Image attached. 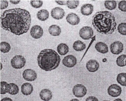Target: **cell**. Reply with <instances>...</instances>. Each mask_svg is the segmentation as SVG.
I'll return each instance as SVG.
<instances>
[{
    "label": "cell",
    "instance_id": "cell-1",
    "mask_svg": "<svg viewBox=\"0 0 126 101\" xmlns=\"http://www.w3.org/2000/svg\"><path fill=\"white\" fill-rule=\"evenodd\" d=\"M1 23L4 30L20 35L29 30L31 24V14L28 11L21 8L6 10L1 16Z\"/></svg>",
    "mask_w": 126,
    "mask_h": 101
},
{
    "label": "cell",
    "instance_id": "cell-2",
    "mask_svg": "<svg viewBox=\"0 0 126 101\" xmlns=\"http://www.w3.org/2000/svg\"><path fill=\"white\" fill-rule=\"evenodd\" d=\"M92 23L95 29L104 35H110L115 31L117 23L113 14L108 11H99L93 17Z\"/></svg>",
    "mask_w": 126,
    "mask_h": 101
},
{
    "label": "cell",
    "instance_id": "cell-3",
    "mask_svg": "<svg viewBox=\"0 0 126 101\" xmlns=\"http://www.w3.org/2000/svg\"><path fill=\"white\" fill-rule=\"evenodd\" d=\"M38 65L46 71H51L59 66L61 58L54 50L46 49L41 51L37 57Z\"/></svg>",
    "mask_w": 126,
    "mask_h": 101
},
{
    "label": "cell",
    "instance_id": "cell-4",
    "mask_svg": "<svg viewBox=\"0 0 126 101\" xmlns=\"http://www.w3.org/2000/svg\"><path fill=\"white\" fill-rule=\"evenodd\" d=\"M11 63L13 68L19 69L24 67L26 63V60L23 56L18 55L15 56L12 59Z\"/></svg>",
    "mask_w": 126,
    "mask_h": 101
},
{
    "label": "cell",
    "instance_id": "cell-5",
    "mask_svg": "<svg viewBox=\"0 0 126 101\" xmlns=\"http://www.w3.org/2000/svg\"><path fill=\"white\" fill-rule=\"evenodd\" d=\"M73 92L75 96L81 98L86 94L87 89L84 85L81 84H77L74 86Z\"/></svg>",
    "mask_w": 126,
    "mask_h": 101
},
{
    "label": "cell",
    "instance_id": "cell-6",
    "mask_svg": "<svg viewBox=\"0 0 126 101\" xmlns=\"http://www.w3.org/2000/svg\"><path fill=\"white\" fill-rule=\"evenodd\" d=\"M80 36L84 40H89L94 35V31L89 26H84L80 30Z\"/></svg>",
    "mask_w": 126,
    "mask_h": 101
},
{
    "label": "cell",
    "instance_id": "cell-7",
    "mask_svg": "<svg viewBox=\"0 0 126 101\" xmlns=\"http://www.w3.org/2000/svg\"><path fill=\"white\" fill-rule=\"evenodd\" d=\"M110 51L114 55H119L124 50V45L119 41H116L110 46Z\"/></svg>",
    "mask_w": 126,
    "mask_h": 101
},
{
    "label": "cell",
    "instance_id": "cell-8",
    "mask_svg": "<svg viewBox=\"0 0 126 101\" xmlns=\"http://www.w3.org/2000/svg\"><path fill=\"white\" fill-rule=\"evenodd\" d=\"M23 77L24 79L28 81H33L37 78L36 72L32 69H25L23 73Z\"/></svg>",
    "mask_w": 126,
    "mask_h": 101
},
{
    "label": "cell",
    "instance_id": "cell-9",
    "mask_svg": "<svg viewBox=\"0 0 126 101\" xmlns=\"http://www.w3.org/2000/svg\"><path fill=\"white\" fill-rule=\"evenodd\" d=\"M121 88L117 84H111L108 89V94L112 97H117L121 95Z\"/></svg>",
    "mask_w": 126,
    "mask_h": 101
},
{
    "label": "cell",
    "instance_id": "cell-10",
    "mask_svg": "<svg viewBox=\"0 0 126 101\" xmlns=\"http://www.w3.org/2000/svg\"><path fill=\"white\" fill-rule=\"evenodd\" d=\"M76 58L72 55H68L64 57L62 60L63 65L68 68H72L77 64Z\"/></svg>",
    "mask_w": 126,
    "mask_h": 101
},
{
    "label": "cell",
    "instance_id": "cell-11",
    "mask_svg": "<svg viewBox=\"0 0 126 101\" xmlns=\"http://www.w3.org/2000/svg\"><path fill=\"white\" fill-rule=\"evenodd\" d=\"M43 33V28L40 26L37 25L33 26L30 31V34L32 37L36 39L41 38Z\"/></svg>",
    "mask_w": 126,
    "mask_h": 101
},
{
    "label": "cell",
    "instance_id": "cell-12",
    "mask_svg": "<svg viewBox=\"0 0 126 101\" xmlns=\"http://www.w3.org/2000/svg\"><path fill=\"white\" fill-rule=\"evenodd\" d=\"M65 14L64 10L59 7L53 8L51 12V17L56 20L62 19L65 16Z\"/></svg>",
    "mask_w": 126,
    "mask_h": 101
},
{
    "label": "cell",
    "instance_id": "cell-13",
    "mask_svg": "<svg viewBox=\"0 0 126 101\" xmlns=\"http://www.w3.org/2000/svg\"><path fill=\"white\" fill-rule=\"evenodd\" d=\"M99 65L98 62L95 60H89L86 64L87 69L90 72H94L97 71L99 68Z\"/></svg>",
    "mask_w": 126,
    "mask_h": 101
},
{
    "label": "cell",
    "instance_id": "cell-14",
    "mask_svg": "<svg viewBox=\"0 0 126 101\" xmlns=\"http://www.w3.org/2000/svg\"><path fill=\"white\" fill-rule=\"evenodd\" d=\"M67 22L72 25H78L80 22V19L78 15L74 13H71L67 15L66 17Z\"/></svg>",
    "mask_w": 126,
    "mask_h": 101
},
{
    "label": "cell",
    "instance_id": "cell-15",
    "mask_svg": "<svg viewBox=\"0 0 126 101\" xmlns=\"http://www.w3.org/2000/svg\"><path fill=\"white\" fill-rule=\"evenodd\" d=\"M32 85L29 83L23 84L21 86V91L23 95L29 96L32 92L33 91Z\"/></svg>",
    "mask_w": 126,
    "mask_h": 101
},
{
    "label": "cell",
    "instance_id": "cell-16",
    "mask_svg": "<svg viewBox=\"0 0 126 101\" xmlns=\"http://www.w3.org/2000/svg\"><path fill=\"white\" fill-rule=\"evenodd\" d=\"M94 11V6L91 4H85L81 8V12L84 16L91 15Z\"/></svg>",
    "mask_w": 126,
    "mask_h": 101
},
{
    "label": "cell",
    "instance_id": "cell-17",
    "mask_svg": "<svg viewBox=\"0 0 126 101\" xmlns=\"http://www.w3.org/2000/svg\"><path fill=\"white\" fill-rule=\"evenodd\" d=\"M39 96L41 99L44 101H49L52 99V92L49 89H44L40 92Z\"/></svg>",
    "mask_w": 126,
    "mask_h": 101
},
{
    "label": "cell",
    "instance_id": "cell-18",
    "mask_svg": "<svg viewBox=\"0 0 126 101\" xmlns=\"http://www.w3.org/2000/svg\"><path fill=\"white\" fill-rule=\"evenodd\" d=\"M95 48L97 51L101 53H106L109 51L108 46L103 42H99L97 43L95 46Z\"/></svg>",
    "mask_w": 126,
    "mask_h": 101
},
{
    "label": "cell",
    "instance_id": "cell-19",
    "mask_svg": "<svg viewBox=\"0 0 126 101\" xmlns=\"http://www.w3.org/2000/svg\"><path fill=\"white\" fill-rule=\"evenodd\" d=\"M49 34L53 36H58L61 33V29L59 26L57 25H52L49 27L48 29Z\"/></svg>",
    "mask_w": 126,
    "mask_h": 101
},
{
    "label": "cell",
    "instance_id": "cell-20",
    "mask_svg": "<svg viewBox=\"0 0 126 101\" xmlns=\"http://www.w3.org/2000/svg\"><path fill=\"white\" fill-rule=\"evenodd\" d=\"M37 17L42 21L46 20L49 17V12L47 10L43 9L39 11L37 14Z\"/></svg>",
    "mask_w": 126,
    "mask_h": 101
},
{
    "label": "cell",
    "instance_id": "cell-21",
    "mask_svg": "<svg viewBox=\"0 0 126 101\" xmlns=\"http://www.w3.org/2000/svg\"><path fill=\"white\" fill-rule=\"evenodd\" d=\"M68 47L65 44L61 43L57 47V51L62 56L65 55L69 52Z\"/></svg>",
    "mask_w": 126,
    "mask_h": 101
},
{
    "label": "cell",
    "instance_id": "cell-22",
    "mask_svg": "<svg viewBox=\"0 0 126 101\" xmlns=\"http://www.w3.org/2000/svg\"><path fill=\"white\" fill-rule=\"evenodd\" d=\"M73 48L76 51H82L86 49V45L83 42L78 40L74 42L73 45Z\"/></svg>",
    "mask_w": 126,
    "mask_h": 101
},
{
    "label": "cell",
    "instance_id": "cell-23",
    "mask_svg": "<svg viewBox=\"0 0 126 101\" xmlns=\"http://www.w3.org/2000/svg\"><path fill=\"white\" fill-rule=\"evenodd\" d=\"M11 89L10 84L5 81L1 82L0 83V90L1 94H5L6 93H9Z\"/></svg>",
    "mask_w": 126,
    "mask_h": 101
},
{
    "label": "cell",
    "instance_id": "cell-24",
    "mask_svg": "<svg viewBox=\"0 0 126 101\" xmlns=\"http://www.w3.org/2000/svg\"><path fill=\"white\" fill-rule=\"evenodd\" d=\"M126 73H121L117 75V81L119 84L123 86H126Z\"/></svg>",
    "mask_w": 126,
    "mask_h": 101
},
{
    "label": "cell",
    "instance_id": "cell-25",
    "mask_svg": "<svg viewBox=\"0 0 126 101\" xmlns=\"http://www.w3.org/2000/svg\"><path fill=\"white\" fill-rule=\"evenodd\" d=\"M104 5L107 9L112 10L116 8V2L115 0H106L104 3Z\"/></svg>",
    "mask_w": 126,
    "mask_h": 101
},
{
    "label": "cell",
    "instance_id": "cell-26",
    "mask_svg": "<svg viewBox=\"0 0 126 101\" xmlns=\"http://www.w3.org/2000/svg\"><path fill=\"white\" fill-rule=\"evenodd\" d=\"M126 56L125 55H122L117 59L116 64L117 66L121 67L126 66Z\"/></svg>",
    "mask_w": 126,
    "mask_h": 101
},
{
    "label": "cell",
    "instance_id": "cell-27",
    "mask_svg": "<svg viewBox=\"0 0 126 101\" xmlns=\"http://www.w3.org/2000/svg\"><path fill=\"white\" fill-rule=\"evenodd\" d=\"M11 46L7 42H2L0 43V50L1 52L3 53H6L9 52L11 50Z\"/></svg>",
    "mask_w": 126,
    "mask_h": 101
},
{
    "label": "cell",
    "instance_id": "cell-28",
    "mask_svg": "<svg viewBox=\"0 0 126 101\" xmlns=\"http://www.w3.org/2000/svg\"><path fill=\"white\" fill-rule=\"evenodd\" d=\"M79 4V0H67L66 5L69 9H75Z\"/></svg>",
    "mask_w": 126,
    "mask_h": 101
},
{
    "label": "cell",
    "instance_id": "cell-29",
    "mask_svg": "<svg viewBox=\"0 0 126 101\" xmlns=\"http://www.w3.org/2000/svg\"><path fill=\"white\" fill-rule=\"evenodd\" d=\"M10 84L11 86V89L8 93L12 95L17 94L19 92V88L17 85L14 83H10Z\"/></svg>",
    "mask_w": 126,
    "mask_h": 101
},
{
    "label": "cell",
    "instance_id": "cell-30",
    "mask_svg": "<svg viewBox=\"0 0 126 101\" xmlns=\"http://www.w3.org/2000/svg\"><path fill=\"white\" fill-rule=\"evenodd\" d=\"M118 32L120 34L123 35H126V23H122L118 25L117 27Z\"/></svg>",
    "mask_w": 126,
    "mask_h": 101
},
{
    "label": "cell",
    "instance_id": "cell-31",
    "mask_svg": "<svg viewBox=\"0 0 126 101\" xmlns=\"http://www.w3.org/2000/svg\"><path fill=\"white\" fill-rule=\"evenodd\" d=\"M30 3L34 8H38L42 6L43 2L41 0H31Z\"/></svg>",
    "mask_w": 126,
    "mask_h": 101
},
{
    "label": "cell",
    "instance_id": "cell-32",
    "mask_svg": "<svg viewBox=\"0 0 126 101\" xmlns=\"http://www.w3.org/2000/svg\"><path fill=\"white\" fill-rule=\"evenodd\" d=\"M126 0H122L118 5V8L119 10L123 12H126Z\"/></svg>",
    "mask_w": 126,
    "mask_h": 101
},
{
    "label": "cell",
    "instance_id": "cell-33",
    "mask_svg": "<svg viewBox=\"0 0 126 101\" xmlns=\"http://www.w3.org/2000/svg\"><path fill=\"white\" fill-rule=\"evenodd\" d=\"M0 8L1 10L7 8L8 6V2L7 0H0Z\"/></svg>",
    "mask_w": 126,
    "mask_h": 101
},
{
    "label": "cell",
    "instance_id": "cell-34",
    "mask_svg": "<svg viewBox=\"0 0 126 101\" xmlns=\"http://www.w3.org/2000/svg\"><path fill=\"white\" fill-rule=\"evenodd\" d=\"M67 0H55L56 3L59 5H66Z\"/></svg>",
    "mask_w": 126,
    "mask_h": 101
},
{
    "label": "cell",
    "instance_id": "cell-35",
    "mask_svg": "<svg viewBox=\"0 0 126 101\" xmlns=\"http://www.w3.org/2000/svg\"><path fill=\"white\" fill-rule=\"evenodd\" d=\"M86 101H98V99L94 96H90L87 98Z\"/></svg>",
    "mask_w": 126,
    "mask_h": 101
},
{
    "label": "cell",
    "instance_id": "cell-36",
    "mask_svg": "<svg viewBox=\"0 0 126 101\" xmlns=\"http://www.w3.org/2000/svg\"><path fill=\"white\" fill-rule=\"evenodd\" d=\"M20 2V0H10V2L12 4H14V5L18 4Z\"/></svg>",
    "mask_w": 126,
    "mask_h": 101
},
{
    "label": "cell",
    "instance_id": "cell-37",
    "mask_svg": "<svg viewBox=\"0 0 126 101\" xmlns=\"http://www.w3.org/2000/svg\"><path fill=\"white\" fill-rule=\"evenodd\" d=\"M1 101H12V100H11L10 98H7V97H6V98H3V99H2Z\"/></svg>",
    "mask_w": 126,
    "mask_h": 101
},
{
    "label": "cell",
    "instance_id": "cell-38",
    "mask_svg": "<svg viewBox=\"0 0 126 101\" xmlns=\"http://www.w3.org/2000/svg\"><path fill=\"white\" fill-rule=\"evenodd\" d=\"M1 69H2V63H1Z\"/></svg>",
    "mask_w": 126,
    "mask_h": 101
},
{
    "label": "cell",
    "instance_id": "cell-39",
    "mask_svg": "<svg viewBox=\"0 0 126 101\" xmlns=\"http://www.w3.org/2000/svg\"><path fill=\"white\" fill-rule=\"evenodd\" d=\"M77 100L74 99V100Z\"/></svg>",
    "mask_w": 126,
    "mask_h": 101
}]
</instances>
